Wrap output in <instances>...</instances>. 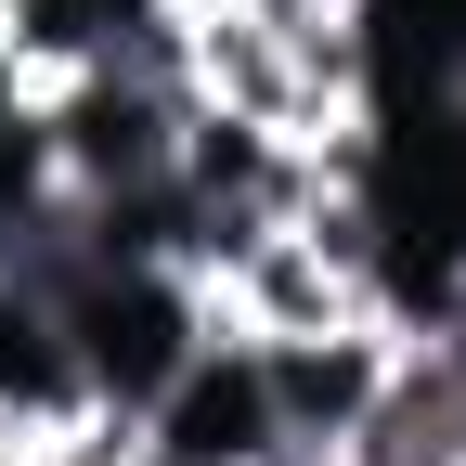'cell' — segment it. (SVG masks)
<instances>
[{
  "instance_id": "ba28073f",
  "label": "cell",
  "mask_w": 466,
  "mask_h": 466,
  "mask_svg": "<svg viewBox=\"0 0 466 466\" xmlns=\"http://www.w3.org/2000/svg\"><path fill=\"white\" fill-rule=\"evenodd\" d=\"M0 26H14V0H0Z\"/></svg>"
},
{
  "instance_id": "52a82bcc",
  "label": "cell",
  "mask_w": 466,
  "mask_h": 466,
  "mask_svg": "<svg viewBox=\"0 0 466 466\" xmlns=\"http://www.w3.org/2000/svg\"><path fill=\"white\" fill-rule=\"evenodd\" d=\"M272 466H337V453H272Z\"/></svg>"
},
{
  "instance_id": "277c9868",
  "label": "cell",
  "mask_w": 466,
  "mask_h": 466,
  "mask_svg": "<svg viewBox=\"0 0 466 466\" xmlns=\"http://www.w3.org/2000/svg\"><path fill=\"white\" fill-rule=\"evenodd\" d=\"M389 350H401L389 311H376V324H337V337H285V350H259V389H272L285 453H337L350 428H363V401H376V376H389Z\"/></svg>"
},
{
  "instance_id": "3957f363",
  "label": "cell",
  "mask_w": 466,
  "mask_h": 466,
  "mask_svg": "<svg viewBox=\"0 0 466 466\" xmlns=\"http://www.w3.org/2000/svg\"><path fill=\"white\" fill-rule=\"evenodd\" d=\"M143 441H156L168 466H272V453H285V428H272L259 350L208 324V337L182 350V376H168V389L143 401Z\"/></svg>"
},
{
  "instance_id": "5b68a950",
  "label": "cell",
  "mask_w": 466,
  "mask_h": 466,
  "mask_svg": "<svg viewBox=\"0 0 466 466\" xmlns=\"http://www.w3.org/2000/svg\"><path fill=\"white\" fill-rule=\"evenodd\" d=\"M337 466H466V389L441 363V337H401L389 376L363 401V428L337 441Z\"/></svg>"
},
{
  "instance_id": "6da1fadb",
  "label": "cell",
  "mask_w": 466,
  "mask_h": 466,
  "mask_svg": "<svg viewBox=\"0 0 466 466\" xmlns=\"http://www.w3.org/2000/svg\"><path fill=\"white\" fill-rule=\"evenodd\" d=\"M168 143H182V91L156 66H78V78H39V104H26L39 195L78 208V220L156 208L168 195Z\"/></svg>"
},
{
  "instance_id": "7a4b0ae2",
  "label": "cell",
  "mask_w": 466,
  "mask_h": 466,
  "mask_svg": "<svg viewBox=\"0 0 466 466\" xmlns=\"http://www.w3.org/2000/svg\"><path fill=\"white\" fill-rule=\"evenodd\" d=\"M208 324L247 337V350H285V337H337V324H376V285L337 272L299 220L285 233H247L220 272H208Z\"/></svg>"
},
{
  "instance_id": "8992f818",
  "label": "cell",
  "mask_w": 466,
  "mask_h": 466,
  "mask_svg": "<svg viewBox=\"0 0 466 466\" xmlns=\"http://www.w3.org/2000/svg\"><path fill=\"white\" fill-rule=\"evenodd\" d=\"M247 14H259V26H363L376 0H247Z\"/></svg>"
}]
</instances>
